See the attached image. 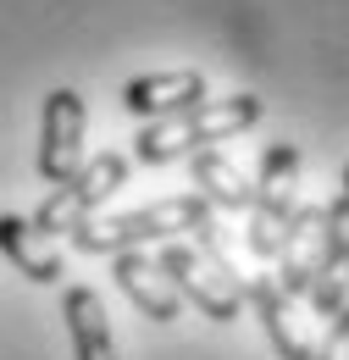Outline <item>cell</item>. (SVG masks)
Returning a JSON list of instances; mask_svg holds the SVG:
<instances>
[{
    "instance_id": "cell-1",
    "label": "cell",
    "mask_w": 349,
    "mask_h": 360,
    "mask_svg": "<svg viewBox=\"0 0 349 360\" xmlns=\"http://www.w3.org/2000/svg\"><path fill=\"white\" fill-rule=\"evenodd\" d=\"M261 122V100L255 94H227V100H200L177 117H161V122H144V134L133 139V155L144 167H167L177 155H194V150H211L222 139L244 134Z\"/></svg>"
},
{
    "instance_id": "cell-5",
    "label": "cell",
    "mask_w": 349,
    "mask_h": 360,
    "mask_svg": "<svg viewBox=\"0 0 349 360\" xmlns=\"http://www.w3.org/2000/svg\"><path fill=\"white\" fill-rule=\"evenodd\" d=\"M122 183H128V155L106 150V155H94L89 167H78V172L61 183L28 222H34V233H44V238H50V233H78V227H84L89 217L122 188Z\"/></svg>"
},
{
    "instance_id": "cell-8",
    "label": "cell",
    "mask_w": 349,
    "mask_h": 360,
    "mask_svg": "<svg viewBox=\"0 0 349 360\" xmlns=\"http://www.w3.org/2000/svg\"><path fill=\"white\" fill-rule=\"evenodd\" d=\"M322 227H327V217H322V205H294V217H288V227H283V244H277V255H283V294L288 300H300L310 288V277H316V261H322Z\"/></svg>"
},
{
    "instance_id": "cell-12",
    "label": "cell",
    "mask_w": 349,
    "mask_h": 360,
    "mask_svg": "<svg viewBox=\"0 0 349 360\" xmlns=\"http://www.w3.org/2000/svg\"><path fill=\"white\" fill-rule=\"evenodd\" d=\"M61 321H67V338H72V355H78V360H117L111 316H106V305H100L94 288H67Z\"/></svg>"
},
{
    "instance_id": "cell-13",
    "label": "cell",
    "mask_w": 349,
    "mask_h": 360,
    "mask_svg": "<svg viewBox=\"0 0 349 360\" xmlns=\"http://www.w3.org/2000/svg\"><path fill=\"white\" fill-rule=\"evenodd\" d=\"M250 300L261 311V327H266V338H272V349L283 360H310V344L300 338V327H294V300L283 294V283L277 277H255L250 283Z\"/></svg>"
},
{
    "instance_id": "cell-3",
    "label": "cell",
    "mask_w": 349,
    "mask_h": 360,
    "mask_svg": "<svg viewBox=\"0 0 349 360\" xmlns=\"http://www.w3.org/2000/svg\"><path fill=\"white\" fill-rule=\"evenodd\" d=\"M161 277L172 283L177 300H194V311H205L211 321H239V305H244V283L233 277L227 255L217 250V227L200 233L194 244H167L156 255Z\"/></svg>"
},
{
    "instance_id": "cell-15",
    "label": "cell",
    "mask_w": 349,
    "mask_h": 360,
    "mask_svg": "<svg viewBox=\"0 0 349 360\" xmlns=\"http://www.w3.org/2000/svg\"><path fill=\"white\" fill-rule=\"evenodd\" d=\"M310 360H349V305L327 321V338H322V349Z\"/></svg>"
},
{
    "instance_id": "cell-14",
    "label": "cell",
    "mask_w": 349,
    "mask_h": 360,
    "mask_svg": "<svg viewBox=\"0 0 349 360\" xmlns=\"http://www.w3.org/2000/svg\"><path fill=\"white\" fill-rule=\"evenodd\" d=\"M189 172H194V188H200L205 205L250 211V178H244L222 150H194V155H189Z\"/></svg>"
},
{
    "instance_id": "cell-10",
    "label": "cell",
    "mask_w": 349,
    "mask_h": 360,
    "mask_svg": "<svg viewBox=\"0 0 349 360\" xmlns=\"http://www.w3.org/2000/svg\"><path fill=\"white\" fill-rule=\"evenodd\" d=\"M111 277H117V288L139 305V316H150V321H177V294H172V283L161 277V266L150 261V250L111 255Z\"/></svg>"
},
{
    "instance_id": "cell-9",
    "label": "cell",
    "mask_w": 349,
    "mask_h": 360,
    "mask_svg": "<svg viewBox=\"0 0 349 360\" xmlns=\"http://www.w3.org/2000/svg\"><path fill=\"white\" fill-rule=\"evenodd\" d=\"M205 100V78L200 72H150V78H133L122 89V105L144 122H161V117H177L189 105Z\"/></svg>"
},
{
    "instance_id": "cell-2",
    "label": "cell",
    "mask_w": 349,
    "mask_h": 360,
    "mask_svg": "<svg viewBox=\"0 0 349 360\" xmlns=\"http://www.w3.org/2000/svg\"><path fill=\"white\" fill-rule=\"evenodd\" d=\"M211 205L200 200V194H172V200H156V205H144V211H122V217H89L78 233H72V244L84 250V255H128V250H150V244H161V238H172V233H211Z\"/></svg>"
},
{
    "instance_id": "cell-16",
    "label": "cell",
    "mask_w": 349,
    "mask_h": 360,
    "mask_svg": "<svg viewBox=\"0 0 349 360\" xmlns=\"http://www.w3.org/2000/svg\"><path fill=\"white\" fill-rule=\"evenodd\" d=\"M344 194H349V167H344Z\"/></svg>"
},
{
    "instance_id": "cell-7",
    "label": "cell",
    "mask_w": 349,
    "mask_h": 360,
    "mask_svg": "<svg viewBox=\"0 0 349 360\" xmlns=\"http://www.w3.org/2000/svg\"><path fill=\"white\" fill-rule=\"evenodd\" d=\"M322 261H316V277H310L305 300L316 305L322 321H333V316L349 305V194H338L333 205H322Z\"/></svg>"
},
{
    "instance_id": "cell-4",
    "label": "cell",
    "mask_w": 349,
    "mask_h": 360,
    "mask_svg": "<svg viewBox=\"0 0 349 360\" xmlns=\"http://www.w3.org/2000/svg\"><path fill=\"white\" fill-rule=\"evenodd\" d=\"M294 183H300V144L277 139L261 155V178L250 183V250L261 261H277L283 227L294 217Z\"/></svg>"
},
{
    "instance_id": "cell-11",
    "label": "cell",
    "mask_w": 349,
    "mask_h": 360,
    "mask_svg": "<svg viewBox=\"0 0 349 360\" xmlns=\"http://www.w3.org/2000/svg\"><path fill=\"white\" fill-rule=\"evenodd\" d=\"M0 255L23 271L28 283H44V288L67 277L61 250H56L44 233H34V222H28V217H0Z\"/></svg>"
},
{
    "instance_id": "cell-6",
    "label": "cell",
    "mask_w": 349,
    "mask_h": 360,
    "mask_svg": "<svg viewBox=\"0 0 349 360\" xmlns=\"http://www.w3.org/2000/svg\"><path fill=\"white\" fill-rule=\"evenodd\" d=\"M84 167V94L50 89L44 94V134H39V178L61 183Z\"/></svg>"
}]
</instances>
